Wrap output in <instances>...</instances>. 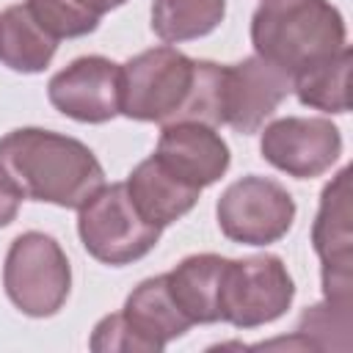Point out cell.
<instances>
[{"mask_svg":"<svg viewBox=\"0 0 353 353\" xmlns=\"http://www.w3.org/2000/svg\"><path fill=\"white\" fill-rule=\"evenodd\" d=\"M25 6L52 39L85 36L99 25V17L77 6L74 0H25Z\"/></svg>","mask_w":353,"mask_h":353,"instance_id":"ffe728a7","label":"cell"},{"mask_svg":"<svg viewBox=\"0 0 353 353\" xmlns=\"http://www.w3.org/2000/svg\"><path fill=\"white\" fill-rule=\"evenodd\" d=\"M154 157L199 190L218 182L229 168V146L210 124L201 121L165 124Z\"/></svg>","mask_w":353,"mask_h":353,"instance_id":"7c38bea8","label":"cell"},{"mask_svg":"<svg viewBox=\"0 0 353 353\" xmlns=\"http://www.w3.org/2000/svg\"><path fill=\"white\" fill-rule=\"evenodd\" d=\"M77 6H83L85 11H91V14H97V17H102L105 11H110V8H116V6H121L124 0H74Z\"/></svg>","mask_w":353,"mask_h":353,"instance_id":"603a6c76","label":"cell"},{"mask_svg":"<svg viewBox=\"0 0 353 353\" xmlns=\"http://www.w3.org/2000/svg\"><path fill=\"white\" fill-rule=\"evenodd\" d=\"M251 41L259 58L295 77L345 47V22L328 0H265L251 19Z\"/></svg>","mask_w":353,"mask_h":353,"instance_id":"7a4b0ae2","label":"cell"},{"mask_svg":"<svg viewBox=\"0 0 353 353\" xmlns=\"http://www.w3.org/2000/svg\"><path fill=\"white\" fill-rule=\"evenodd\" d=\"M312 243L323 262V295L331 303L353 306V226H350V168L325 185L312 226Z\"/></svg>","mask_w":353,"mask_h":353,"instance_id":"ba28073f","label":"cell"},{"mask_svg":"<svg viewBox=\"0 0 353 353\" xmlns=\"http://www.w3.org/2000/svg\"><path fill=\"white\" fill-rule=\"evenodd\" d=\"M350 63L353 52L345 44L336 55L314 63L312 69L292 77L298 99L325 113H347L350 108Z\"/></svg>","mask_w":353,"mask_h":353,"instance_id":"e0dca14e","label":"cell"},{"mask_svg":"<svg viewBox=\"0 0 353 353\" xmlns=\"http://www.w3.org/2000/svg\"><path fill=\"white\" fill-rule=\"evenodd\" d=\"M3 284L19 312L30 317H50L69 295V259L52 237L41 232H25L8 248Z\"/></svg>","mask_w":353,"mask_h":353,"instance_id":"5b68a950","label":"cell"},{"mask_svg":"<svg viewBox=\"0 0 353 353\" xmlns=\"http://www.w3.org/2000/svg\"><path fill=\"white\" fill-rule=\"evenodd\" d=\"M226 265L229 259L218 254H196L182 259L171 273H165L168 292L190 323L221 320V292H223Z\"/></svg>","mask_w":353,"mask_h":353,"instance_id":"5bb4252c","label":"cell"},{"mask_svg":"<svg viewBox=\"0 0 353 353\" xmlns=\"http://www.w3.org/2000/svg\"><path fill=\"white\" fill-rule=\"evenodd\" d=\"M290 91L292 77L259 55L245 58L234 66H223L221 119L243 135L256 132Z\"/></svg>","mask_w":353,"mask_h":353,"instance_id":"8fae6325","label":"cell"},{"mask_svg":"<svg viewBox=\"0 0 353 353\" xmlns=\"http://www.w3.org/2000/svg\"><path fill=\"white\" fill-rule=\"evenodd\" d=\"M0 168L25 199L58 207L80 210L105 185V171L85 143L39 127L14 130L0 141Z\"/></svg>","mask_w":353,"mask_h":353,"instance_id":"6da1fadb","label":"cell"},{"mask_svg":"<svg viewBox=\"0 0 353 353\" xmlns=\"http://www.w3.org/2000/svg\"><path fill=\"white\" fill-rule=\"evenodd\" d=\"M298 336L306 339L309 347L323 350H347L350 347V306L323 301L306 309L298 320Z\"/></svg>","mask_w":353,"mask_h":353,"instance_id":"d6986e66","label":"cell"},{"mask_svg":"<svg viewBox=\"0 0 353 353\" xmlns=\"http://www.w3.org/2000/svg\"><path fill=\"white\" fill-rule=\"evenodd\" d=\"M77 232L85 251L105 265L135 262L146 256L160 240V226L149 223L138 212L124 182L110 188L102 185L80 207Z\"/></svg>","mask_w":353,"mask_h":353,"instance_id":"277c9868","label":"cell"},{"mask_svg":"<svg viewBox=\"0 0 353 353\" xmlns=\"http://www.w3.org/2000/svg\"><path fill=\"white\" fill-rule=\"evenodd\" d=\"M124 185L138 212L160 229L182 218L199 201V193H201L199 188L188 185L174 171H168L154 154L138 163Z\"/></svg>","mask_w":353,"mask_h":353,"instance_id":"4fadbf2b","label":"cell"},{"mask_svg":"<svg viewBox=\"0 0 353 353\" xmlns=\"http://www.w3.org/2000/svg\"><path fill=\"white\" fill-rule=\"evenodd\" d=\"M91 350L97 353H113V350H132V353H146L143 342L132 334V328L124 323L121 312L119 314H108L105 320H99V325L94 328L91 336Z\"/></svg>","mask_w":353,"mask_h":353,"instance_id":"44dd1931","label":"cell"},{"mask_svg":"<svg viewBox=\"0 0 353 353\" xmlns=\"http://www.w3.org/2000/svg\"><path fill=\"white\" fill-rule=\"evenodd\" d=\"M50 102L69 119L102 124L121 113V66L88 55L61 69L47 85Z\"/></svg>","mask_w":353,"mask_h":353,"instance_id":"30bf717a","label":"cell"},{"mask_svg":"<svg viewBox=\"0 0 353 353\" xmlns=\"http://www.w3.org/2000/svg\"><path fill=\"white\" fill-rule=\"evenodd\" d=\"M226 0H154L152 30L163 41H188L207 36L223 19Z\"/></svg>","mask_w":353,"mask_h":353,"instance_id":"ac0fdd59","label":"cell"},{"mask_svg":"<svg viewBox=\"0 0 353 353\" xmlns=\"http://www.w3.org/2000/svg\"><path fill=\"white\" fill-rule=\"evenodd\" d=\"M25 196L19 193V188L11 182V176L0 168V226L11 223L17 218V210H19V201Z\"/></svg>","mask_w":353,"mask_h":353,"instance_id":"7402d4cb","label":"cell"},{"mask_svg":"<svg viewBox=\"0 0 353 353\" xmlns=\"http://www.w3.org/2000/svg\"><path fill=\"white\" fill-rule=\"evenodd\" d=\"M262 157L298 179H312L325 174L339 152L342 135L328 119H303L287 116L265 127L262 132Z\"/></svg>","mask_w":353,"mask_h":353,"instance_id":"9c48e42d","label":"cell"},{"mask_svg":"<svg viewBox=\"0 0 353 353\" xmlns=\"http://www.w3.org/2000/svg\"><path fill=\"white\" fill-rule=\"evenodd\" d=\"M124 323L132 328V334L143 342L146 353L149 350H163L165 342L182 336L193 323L179 312V306L174 303L165 276H154L141 281L121 312Z\"/></svg>","mask_w":353,"mask_h":353,"instance_id":"9a60e30c","label":"cell"},{"mask_svg":"<svg viewBox=\"0 0 353 353\" xmlns=\"http://www.w3.org/2000/svg\"><path fill=\"white\" fill-rule=\"evenodd\" d=\"M201 85V61L154 47L121 66V113L138 121H190Z\"/></svg>","mask_w":353,"mask_h":353,"instance_id":"3957f363","label":"cell"},{"mask_svg":"<svg viewBox=\"0 0 353 353\" xmlns=\"http://www.w3.org/2000/svg\"><path fill=\"white\" fill-rule=\"evenodd\" d=\"M292 295L295 284L279 256L229 259L221 292V320L237 328L265 325L290 309Z\"/></svg>","mask_w":353,"mask_h":353,"instance_id":"8992f818","label":"cell"},{"mask_svg":"<svg viewBox=\"0 0 353 353\" xmlns=\"http://www.w3.org/2000/svg\"><path fill=\"white\" fill-rule=\"evenodd\" d=\"M221 232L245 245H268L281 240L295 221L292 196L273 179L243 176L218 199Z\"/></svg>","mask_w":353,"mask_h":353,"instance_id":"52a82bcc","label":"cell"},{"mask_svg":"<svg viewBox=\"0 0 353 353\" xmlns=\"http://www.w3.org/2000/svg\"><path fill=\"white\" fill-rule=\"evenodd\" d=\"M58 39H52L28 11L25 3L0 14V61L14 72H41L52 61Z\"/></svg>","mask_w":353,"mask_h":353,"instance_id":"2e32d148","label":"cell"}]
</instances>
